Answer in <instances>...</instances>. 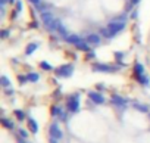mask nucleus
Wrapping results in <instances>:
<instances>
[{"label":"nucleus","mask_w":150,"mask_h":143,"mask_svg":"<svg viewBox=\"0 0 150 143\" xmlns=\"http://www.w3.org/2000/svg\"><path fill=\"white\" fill-rule=\"evenodd\" d=\"M140 2V0H131V6H134V5H137Z\"/></svg>","instance_id":"obj_35"},{"label":"nucleus","mask_w":150,"mask_h":143,"mask_svg":"<svg viewBox=\"0 0 150 143\" xmlns=\"http://www.w3.org/2000/svg\"><path fill=\"white\" fill-rule=\"evenodd\" d=\"M8 2H9V0H0V6H2V8H5Z\"/></svg>","instance_id":"obj_33"},{"label":"nucleus","mask_w":150,"mask_h":143,"mask_svg":"<svg viewBox=\"0 0 150 143\" xmlns=\"http://www.w3.org/2000/svg\"><path fill=\"white\" fill-rule=\"evenodd\" d=\"M13 115H15V118H16L19 122H24L25 120H28L27 114H25L24 111H21V109H15V111H13Z\"/></svg>","instance_id":"obj_14"},{"label":"nucleus","mask_w":150,"mask_h":143,"mask_svg":"<svg viewBox=\"0 0 150 143\" xmlns=\"http://www.w3.org/2000/svg\"><path fill=\"white\" fill-rule=\"evenodd\" d=\"M84 40H86L90 46H99V44H100V36H99V34H88Z\"/></svg>","instance_id":"obj_10"},{"label":"nucleus","mask_w":150,"mask_h":143,"mask_svg":"<svg viewBox=\"0 0 150 143\" xmlns=\"http://www.w3.org/2000/svg\"><path fill=\"white\" fill-rule=\"evenodd\" d=\"M22 11V2H21V0H18V2H16V6H15V12H21Z\"/></svg>","instance_id":"obj_28"},{"label":"nucleus","mask_w":150,"mask_h":143,"mask_svg":"<svg viewBox=\"0 0 150 143\" xmlns=\"http://www.w3.org/2000/svg\"><path fill=\"white\" fill-rule=\"evenodd\" d=\"M49 8H50V6H49L47 3H40L38 6H35V9L40 11V12H46V11H49Z\"/></svg>","instance_id":"obj_23"},{"label":"nucleus","mask_w":150,"mask_h":143,"mask_svg":"<svg viewBox=\"0 0 150 143\" xmlns=\"http://www.w3.org/2000/svg\"><path fill=\"white\" fill-rule=\"evenodd\" d=\"M50 143H59V140H57V139H52V137H50Z\"/></svg>","instance_id":"obj_36"},{"label":"nucleus","mask_w":150,"mask_h":143,"mask_svg":"<svg viewBox=\"0 0 150 143\" xmlns=\"http://www.w3.org/2000/svg\"><path fill=\"white\" fill-rule=\"evenodd\" d=\"M16 143H30V142H28L27 139H22L21 136H18V134H16Z\"/></svg>","instance_id":"obj_29"},{"label":"nucleus","mask_w":150,"mask_h":143,"mask_svg":"<svg viewBox=\"0 0 150 143\" xmlns=\"http://www.w3.org/2000/svg\"><path fill=\"white\" fill-rule=\"evenodd\" d=\"M88 99L94 105H103V103H106V99H105V96L100 92H88Z\"/></svg>","instance_id":"obj_8"},{"label":"nucleus","mask_w":150,"mask_h":143,"mask_svg":"<svg viewBox=\"0 0 150 143\" xmlns=\"http://www.w3.org/2000/svg\"><path fill=\"white\" fill-rule=\"evenodd\" d=\"M28 2H30L33 6H38V5L41 3V0H28Z\"/></svg>","instance_id":"obj_32"},{"label":"nucleus","mask_w":150,"mask_h":143,"mask_svg":"<svg viewBox=\"0 0 150 143\" xmlns=\"http://www.w3.org/2000/svg\"><path fill=\"white\" fill-rule=\"evenodd\" d=\"M41 22H43V25H44L49 31H52V33H53V31H56L57 24H59L60 21H59V19H56L50 11H46V12H41Z\"/></svg>","instance_id":"obj_2"},{"label":"nucleus","mask_w":150,"mask_h":143,"mask_svg":"<svg viewBox=\"0 0 150 143\" xmlns=\"http://www.w3.org/2000/svg\"><path fill=\"white\" fill-rule=\"evenodd\" d=\"M75 47H77V49H78L80 52H86V53L91 50V46H90V44H88V43H87L86 40H83L81 43H78V44L75 46Z\"/></svg>","instance_id":"obj_15"},{"label":"nucleus","mask_w":150,"mask_h":143,"mask_svg":"<svg viewBox=\"0 0 150 143\" xmlns=\"http://www.w3.org/2000/svg\"><path fill=\"white\" fill-rule=\"evenodd\" d=\"M106 87L103 86V84H97V90H105Z\"/></svg>","instance_id":"obj_34"},{"label":"nucleus","mask_w":150,"mask_h":143,"mask_svg":"<svg viewBox=\"0 0 150 143\" xmlns=\"http://www.w3.org/2000/svg\"><path fill=\"white\" fill-rule=\"evenodd\" d=\"M3 90H5V95H8V96H13L15 95V90L12 87H8V89H3Z\"/></svg>","instance_id":"obj_27"},{"label":"nucleus","mask_w":150,"mask_h":143,"mask_svg":"<svg viewBox=\"0 0 150 143\" xmlns=\"http://www.w3.org/2000/svg\"><path fill=\"white\" fill-rule=\"evenodd\" d=\"M74 69H75L74 63H63L54 69V74L57 78H69L74 74Z\"/></svg>","instance_id":"obj_4"},{"label":"nucleus","mask_w":150,"mask_h":143,"mask_svg":"<svg viewBox=\"0 0 150 143\" xmlns=\"http://www.w3.org/2000/svg\"><path fill=\"white\" fill-rule=\"evenodd\" d=\"M49 134H50L52 139H57V140H60V139L63 137L62 130H60V127H59V122H52V124L49 125Z\"/></svg>","instance_id":"obj_6"},{"label":"nucleus","mask_w":150,"mask_h":143,"mask_svg":"<svg viewBox=\"0 0 150 143\" xmlns=\"http://www.w3.org/2000/svg\"><path fill=\"white\" fill-rule=\"evenodd\" d=\"M16 2H18V0H9V3H11V5H16Z\"/></svg>","instance_id":"obj_37"},{"label":"nucleus","mask_w":150,"mask_h":143,"mask_svg":"<svg viewBox=\"0 0 150 143\" xmlns=\"http://www.w3.org/2000/svg\"><path fill=\"white\" fill-rule=\"evenodd\" d=\"M18 81H19V84H25V83H28L30 80H28V75L21 74V75H18Z\"/></svg>","instance_id":"obj_25"},{"label":"nucleus","mask_w":150,"mask_h":143,"mask_svg":"<svg viewBox=\"0 0 150 143\" xmlns=\"http://www.w3.org/2000/svg\"><path fill=\"white\" fill-rule=\"evenodd\" d=\"M65 40H66V43H69V44L77 46V44H78V43H81L84 38H81V37H80V36H77V34H69Z\"/></svg>","instance_id":"obj_12"},{"label":"nucleus","mask_w":150,"mask_h":143,"mask_svg":"<svg viewBox=\"0 0 150 143\" xmlns=\"http://www.w3.org/2000/svg\"><path fill=\"white\" fill-rule=\"evenodd\" d=\"M31 27H33V28H37V27H38V24H37V22H33V24H31Z\"/></svg>","instance_id":"obj_38"},{"label":"nucleus","mask_w":150,"mask_h":143,"mask_svg":"<svg viewBox=\"0 0 150 143\" xmlns=\"http://www.w3.org/2000/svg\"><path fill=\"white\" fill-rule=\"evenodd\" d=\"M27 124H28V130H30L33 134H37V133H38V122H37L34 118L28 117V120H27Z\"/></svg>","instance_id":"obj_11"},{"label":"nucleus","mask_w":150,"mask_h":143,"mask_svg":"<svg viewBox=\"0 0 150 143\" xmlns=\"http://www.w3.org/2000/svg\"><path fill=\"white\" fill-rule=\"evenodd\" d=\"M40 68L43 69V71H53L54 68L52 66V63H49L47 60H43V62H40Z\"/></svg>","instance_id":"obj_21"},{"label":"nucleus","mask_w":150,"mask_h":143,"mask_svg":"<svg viewBox=\"0 0 150 143\" xmlns=\"http://www.w3.org/2000/svg\"><path fill=\"white\" fill-rule=\"evenodd\" d=\"M56 33H57V34H59L60 37H63V38H66V37L69 36V34H68V31H66V28H65V27L62 25V22H59V24H57Z\"/></svg>","instance_id":"obj_19"},{"label":"nucleus","mask_w":150,"mask_h":143,"mask_svg":"<svg viewBox=\"0 0 150 143\" xmlns=\"http://www.w3.org/2000/svg\"><path fill=\"white\" fill-rule=\"evenodd\" d=\"M37 49H38V43H30V44H27V47H25V55H27V56H31Z\"/></svg>","instance_id":"obj_16"},{"label":"nucleus","mask_w":150,"mask_h":143,"mask_svg":"<svg viewBox=\"0 0 150 143\" xmlns=\"http://www.w3.org/2000/svg\"><path fill=\"white\" fill-rule=\"evenodd\" d=\"M132 74H134V78H135L137 81H140V80L146 75L144 65L140 63V62H135V63H134V68H132Z\"/></svg>","instance_id":"obj_7"},{"label":"nucleus","mask_w":150,"mask_h":143,"mask_svg":"<svg viewBox=\"0 0 150 143\" xmlns=\"http://www.w3.org/2000/svg\"><path fill=\"white\" fill-rule=\"evenodd\" d=\"M60 109H62L60 106H56V105H54V106H52V117L57 118V117H59V114H60Z\"/></svg>","instance_id":"obj_22"},{"label":"nucleus","mask_w":150,"mask_h":143,"mask_svg":"<svg viewBox=\"0 0 150 143\" xmlns=\"http://www.w3.org/2000/svg\"><path fill=\"white\" fill-rule=\"evenodd\" d=\"M115 58H116V59H119V62H122V59H124V53L116 52V53H115Z\"/></svg>","instance_id":"obj_30"},{"label":"nucleus","mask_w":150,"mask_h":143,"mask_svg":"<svg viewBox=\"0 0 150 143\" xmlns=\"http://www.w3.org/2000/svg\"><path fill=\"white\" fill-rule=\"evenodd\" d=\"M94 58H96V53L94 52H91V50L87 52V59H94Z\"/></svg>","instance_id":"obj_31"},{"label":"nucleus","mask_w":150,"mask_h":143,"mask_svg":"<svg viewBox=\"0 0 150 143\" xmlns=\"http://www.w3.org/2000/svg\"><path fill=\"white\" fill-rule=\"evenodd\" d=\"M0 122H2V125L5 127V128H8V130H15V122L12 121V120H9V118H6V117H2L0 118Z\"/></svg>","instance_id":"obj_13"},{"label":"nucleus","mask_w":150,"mask_h":143,"mask_svg":"<svg viewBox=\"0 0 150 143\" xmlns=\"http://www.w3.org/2000/svg\"><path fill=\"white\" fill-rule=\"evenodd\" d=\"M27 75H28L30 83H37V81L40 80V74H38V73H28Z\"/></svg>","instance_id":"obj_20"},{"label":"nucleus","mask_w":150,"mask_h":143,"mask_svg":"<svg viewBox=\"0 0 150 143\" xmlns=\"http://www.w3.org/2000/svg\"><path fill=\"white\" fill-rule=\"evenodd\" d=\"M125 25H127V22H119V21H116V19H113V21H110L108 25H106V28H102L100 30V34L105 37V38H113L115 36H118L124 28H125Z\"/></svg>","instance_id":"obj_1"},{"label":"nucleus","mask_w":150,"mask_h":143,"mask_svg":"<svg viewBox=\"0 0 150 143\" xmlns=\"http://www.w3.org/2000/svg\"><path fill=\"white\" fill-rule=\"evenodd\" d=\"M78 97H80L78 93H75V95H72V96L68 97V100H66V109H68L69 114L80 112V99Z\"/></svg>","instance_id":"obj_5"},{"label":"nucleus","mask_w":150,"mask_h":143,"mask_svg":"<svg viewBox=\"0 0 150 143\" xmlns=\"http://www.w3.org/2000/svg\"><path fill=\"white\" fill-rule=\"evenodd\" d=\"M18 136H21L22 139H28V131L25 130V128H18Z\"/></svg>","instance_id":"obj_24"},{"label":"nucleus","mask_w":150,"mask_h":143,"mask_svg":"<svg viewBox=\"0 0 150 143\" xmlns=\"http://www.w3.org/2000/svg\"><path fill=\"white\" fill-rule=\"evenodd\" d=\"M132 106L137 109V111H140V112H144V114H147V112H150V108L147 106V105H144V103H138V102H134L132 103Z\"/></svg>","instance_id":"obj_17"},{"label":"nucleus","mask_w":150,"mask_h":143,"mask_svg":"<svg viewBox=\"0 0 150 143\" xmlns=\"http://www.w3.org/2000/svg\"><path fill=\"white\" fill-rule=\"evenodd\" d=\"M149 115H150V112H149Z\"/></svg>","instance_id":"obj_39"},{"label":"nucleus","mask_w":150,"mask_h":143,"mask_svg":"<svg viewBox=\"0 0 150 143\" xmlns=\"http://www.w3.org/2000/svg\"><path fill=\"white\" fill-rule=\"evenodd\" d=\"M0 87H3V89L12 87V81H11L6 75H2V77H0Z\"/></svg>","instance_id":"obj_18"},{"label":"nucleus","mask_w":150,"mask_h":143,"mask_svg":"<svg viewBox=\"0 0 150 143\" xmlns=\"http://www.w3.org/2000/svg\"><path fill=\"white\" fill-rule=\"evenodd\" d=\"M91 69L94 73H108V74H112V73H118L119 71V66L118 65H110V63H103V62H96L91 65Z\"/></svg>","instance_id":"obj_3"},{"label":"nucleus","mask_w":150,"mask_h":143,"mask_svg":"<svg viewBox=\"0 0 150 143\" xmlns=\"http://www.w3.org/2000/svg\"><path fill=\"white\" fill-rule=\"evenodd\" d=\"M9 34H11L9 30H3L2 33H0V38H2V40H6V38L9 37Z\"/></svg>","instance_id":"obj_26"},{"label":"nucleus","mask_w":150,"mask_h":143,"mask_svg":"<svg viewBox=\"0 0 150 143\" xmlns=\"http://www.w3.org/2000/svg\"><path fill=\"white\" fill-rule=\"evenodd\" d=\"M110 102L116 106V108H121V109H125V106L128 105V100L127 99H124L122 96H119V95H113L112 96V99H110Z\"/></svg>","instance_id":"obj_9"}]
</instances>
